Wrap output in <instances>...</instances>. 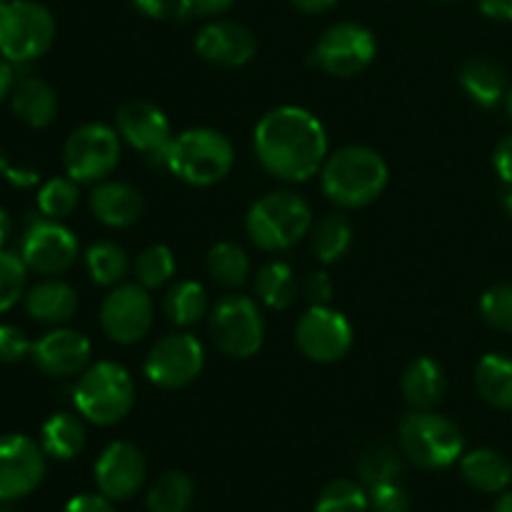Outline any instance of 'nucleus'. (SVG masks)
Instances as JSON below:
<instances>
[{"label":"nucleus","instance_id":"obj_37","mask_svg":"<svg viewBox=\"0 0 512 512\" xmlns=\"http://www.w3.org/2000/svg\"><path fill=\"white\" fill-rule=\"evenodd\" d=\"M28 283V265L20 255L0 250V313L13 308L25 295Z\"/></svg>","mask_w":512,"mask_h":512},{"label":"nucleus","instance_id":"obj_27","mask_svg":"<svg viewBox=\"0 0 512 512\" xmlns=\"http://www.w3.org/2000/svg\"><path fill=\"white\" fill-rule=\"evenodd\" d=\"M40 445L50 458L73 460L85 448L83 420L70 413H55L40 430Z\"/></svg>","mask_w":512,"mask_h":512},{"label":"nucleus","instance_id":"obj_12","mask_svg":"<svg viewBox=\"0 0 512 512\" xmlns=\"http://www.w3.org/2000/svg\"><path fill=\"white\" fill-rule=\"evenodd\" d=\"M295 343L313 363H338L353 348V325L340 310L313 305L298 320Z\"/></svg>","mask_w":512,"mask_h":512},{"label":"nucleus","instance_id":"obj_38","mask_svg":"<svg viewBox=\"0 0 512 512\" xmlns=\"http://www.w3.org/2000/svg\"><path fill=\"white\" fill-rule=\"evenodd\" d=\"M358 468L365 483L378 485L388 483V480H398L403 465H400V455L390 445H373L363 453Z\"/></svg>","mask_w":512,"mask_h":512},{"label":"nucleus","instance_id":"obj_26","mask_svg":"<svg viewBox=\"0 0 512 512\" xmlns=\"http://www.w3.org/2000/svg\"><path fill=\"white\" fill-rule=\"evenodd\" d=\"M475 388L493 408L512 410V358L500 353L485 355L475 368Z\"/></svg>","mask_w":512,"mask_h":512},{"label":"nucleus","instance_id":"obj_19","mask_svg":"<svg viewBox=\"0 0 512 512\" xmlns=\"http://www.w3.org/2000/svg\"><path fill=\"white\" fill-rule=\"evenodd\" d=\"M195 50L200 58L220 68H240L253 60L258 43L245 25L235 20H213L195 38Z\"/></svg>","mask_w":512,"mask_h":512},{"label":"nucleus","instance_id":"obj_1","mask_svg":"<svg viewBox=\"0 0 512 512\" xmlns=\"http://www.w3.org/2000/svg\"><path fill=\"white\" fill-rule=\"evenodd\" d=\"M255 155L270 175L300 183L313 178L328 160V133L310 110L280 105L255 128Z\"/></svg>","mask_w":512,"mask_h":512},{"label":"nucleus","instance_id":"obj_5","mask_svg":"<svg viewBox=\"0 0 512 512\" xmlns=\"http://www.w3.org/2000/svg\"><path fill=\"white\" fill-rule=\"evenodd\" d=\"M73 403L88 423L108 428L130 413L135 403V383L123 365L103 360L80 373Z\"/></svg>","mask_w":512,"mask_h":512},{"label":"nucleus","instance_id":"obj_47","mask_svg":"<svg viewBox=\"0 0 512 512\" xmlns=\"http://www.w3.org/2000/svg\"><path fill=\"white\" fill-rule=\"evenodd\" d=\"M478 5L488 18L512 23V0H478Z\"/></svg>","mask_w":512,"mask_h":512},{"label":"nucleus","instance_id":"obj_41","mask_svg":"<svg viewBox=\"0 0 512 512\" xmlns=\"http://www.w3.org/2000/svg\"><path fill=\"white\" fill-rule=\"evenodd\" d=\"M33 353V343L18 325H0V363H20Z\"/></svg>","mask_w":512,"mask_h":512},{"label":"nucleus","instance_id":"obj_46","mask_svg":"<svg viewBox=\"0 0 512 512\" xmlns=\"http://www.w3.org/2000/svg\"><path fill=\"white\" fill-rule=\"evenodd\" d=\"M493 163L498 175L503 178V183H508L512 188V135H505V138L500 140L498 148H495Z\"/></svg>","mask_w":512,"mask_h":512},{"label":"nucleus","instance_id":"obj_15","mask_svg":"<svg viewBox=\"0 0 512 512\" xmlns=\"http://www.w3.org/2000/svg\"><path fill=\"white\" fill-rule=\"evenodd\" d=\"M45 478V450L28 435L0 438V500L13 503L33 493Z\"/></svg>","mask_w":512,"mask_h":512},{"label":"nucleus","instance_id":"obj_52","mask_svg":"<svg viewBox=\"0 0 512 512\" xmlns=\"http://www.w3.org/2000/svg\"><path fill=\"white\" fill-rule=\"evenodd\" d=\"M505 210H508V215L512 218V188L508 190V195H505Z\"/></svg>","mask_w":512,"mask_h":512},{"label":"nucleus","instance_id":"obj_20","mask_svg":"<svg viewBox=\"0 0 512 512\" xmlns=\"http://www.w3.org/2000/svg\"><path fill=\"white\" fill-rule=\"evenodd\" d=\"M90 210L108 228H130L143 215V195L120 180H103L90 193Z\"/></svg>","mask_w":512,"mask_h":512},{"label":"nucleus","instance_id":"obj_23","mask_svg":"<svg viewBox=\"0 0 512 512\" xmlns=\"http://www.w3.org/2000/svg\"><path fill=\"white\" fill-rule=\"evenodd\" d=\"M460 473H463L465 483L480 493H505L512 483L510 460L490 448H480L463 455Z\"/></svg>","mask_w":512,"mask_h":512},{"label":"nucleus","instance_id":"obj_8","mask_svg":"<svg viewBox=\"0 0 512 512\" xmlns=\"http://www.w3.org/2000/svg\"><path fill=\"white\" fill-rule=\"evenodd\" d=\"M210 338L228 358H253L265 340V323L255 300L228 295L210 313Z\"/></svg>","mask_w":512,"mask_h":512},{"label":"nucleus","instance_id":"obj_7","mask_svg":"<svg viewBox=\"0 0 512 512\" xmlns=\"http://www.w3.org/2000/svg\"><path fill=\"white\" fill-rule=\"evenodd\" d=\"M55 40V20L45 5L35 0H8L0 8V55L10 63L25 65L50 50Z\"/></svg>","mask_w":512,"mask_h":512},{"label":"nucleus","instance_id":"obj_24","mask_svg":"<svg viewBox=\"0 0 512 512\" xmlns=\"http://www.w3.org/2000/svg\"><path fill=\"white\" fill-rule=\"evenodd\" d=\"M400 388L410 408L433 410L443 400L448 383H445L443 368L433 358H418L405 368Z\"/></svg>","mask_w":512,"mask_h":512},{"label":"nucleus","instance_id":"obj_6","mask_svg":"<svg viewBox=\"0 0 512 512\" xmlns=\"http://www.w3.org/2000/svg\"><path fill=\"white\" fill-rule=\"evenodd\" d=\"M463 445L458 425L433 410H415L400 423V450L418 468H450L463 455Z\"/></svg>","mask_w":512,"mask_h":512},{"label":"nucleus","instance_id":"obj_39","mask_svg":"<svg viewBox=\"0 0 512 512\" xmlns=\"http://www.w3.org/2000/svg\"><path fill=\"white\" fill-rule=\"evenodd\" d=\"M480 313L490 328L512 333V283L493 285L480 298Z\"/></svg>","mask_w":512,"mask_h":512},{"label":"nucleus","instance_id":"obj_25","mask_svg":"<svg viewBox=\"0 0 512 512\" xmlns=\"http://www.w3.org/2000/svg\"><path fill=\"white\" fill-rule=\"evenodd\" d=\"M460 85L483 108H495L508 95L505 70L490 58H470L460 68Z\"/></svg>","mask_w":512,"mask_h":512},{"label":"nucleus","instance_id":"obj_21","mask_svg":"<svg viewBox=\"0 0 512 512\" xmlns=\"http://www.w3.org/2000/svg\"><path fill=\"white\" fill-rule=\"evenodd\" d=\"M10 105H13L18 120H23L30 128H45L58 115V95H55L53 85L35 75H25L15 83L13 93H10Z\"/></svg>","mask_w":512,"mask_h":512},{"label":"nucleus","instance_id":"obj_14","mask_svg":"<svg viewBox=\"0 0 512 512\" xmlns=\"http://www.w3.org/2000/svg\"><path fill=\"white\" fill-rule=\"evenodd\" d=\"M20 258L28 270L40 275H60L78 258V238L60 220L35 218L20 243Z\"/></svg>","mask_w":512,"mask_h":512},{"label":"nucleus","instance_id":"obj_42","mask_svg":"<svg viewBox=\"0 0 512 512\" xmlns=\"http://www.w3.org/2000/svg\"><path fill=\"white\" fill-rule=\"evenodd\" d=\"M235 0H180L178 15L180 18H210V15H220L225 10L233 8Z\"/></svg>","mask_w":512,"mask_h":512},{"label":"nucleus","instance_id":"obj_2","mask_svg":"<svg viewBox=\"0 0 512 512\" xmlns=\"http://www.w3.org/2000/svg\"><path fill=\"white\" fill-rule=\"evenodd\" d=\"M320 183L328 200L340 208H365L383 195L388 163L368 145H345L328 155L320 168Z\"/></svg>","mask_w":512,"mask_h":512},{"label":"nucleus","instance_id":"obj_4","mask_svg":"<svg viewBox=\"0 0 512 512\" xmlns=\"http://www.w3.org/2000/svg\"><path fill=\"white\" fill-rule=\"evenodd\" d=\"M313 228V210L300 195L280 190L253 203L245 218V233L255 248L280 253L298 245Z\"/></svg>","mask_w":512,"mask_h":512},{"label":"nucleus","instance_id":"obj_53","mask_svg":"<svg viewBox=\"0 0 512 512\" xmlns=\"http://www.w3.org/2000/svg\"><path fill=\"white\" fill-rule=\"evenodd\" d=\"M505 100H508V113H510V118H512V88L508 90V95H505Z\"/></svg>","mask_w":512,"mask_h":512},{"label":"nucleus","instance_id":"obj_49","mask_svg":"<svg viewBox=\"0 0 512 512\" xmlns=\"http://www.w3.org/2000/svg\"><path fill=\"white\" fill-rule=\"evenodd\" d=\"M335 3H338V0H290L293 8H298L300 13H308V15L325 13V10L333 8Z\"/></svg>","mask_w":512,"mask_h":512},{"label":"nucleus","instance_id":"obj_48","mask_svg":"<svg viewBox=\"0 0 512 512\" xmlns=\"http://www.w3.org/2000/svg\"><path fill=\"white\" fill-rule=\"evenodd\" d=\"M15 88V63L0 55V103L13 93Z\"/></svg>","mask_w":512,"mask_h":512},{"label":"nucleus","instance_id":"obj_33","mask_svg":"<svg viewBox=\"0 0 512 512\" xmlns=\"http://www.w3.org/2000/svg\"><path fill=\"white\" fill-rule=\"evenodd\" d=\"M85 268H88L90 278L98 285H118L128 273V255L113 240H100L93 243L85 253Z\"/></svg>","mask_w":512,"mask_h":512},{"label":"nucleus","instance_id":"obj_9","mask_svg":"<svg viewBox=\"0 0 512 512\" xmlns=\"http://www.w3.org/2000/svg\"><path fill=\"white\" fill-rule=\"evenodd\" d=\"M63 163L75 183H100L120 163V133L103 123H85L70 133Z\"/></svg>","mask_w":512,"mask_h":512},{"label":"nucleus","instance_id":"obj_28","mask_svg":"<svg viewBox=\"0 0 512 512\" xmlns=\"http://www.w3.org/2000/svg\"><path fill=\"white\" fill-rule=\"evenodd\" d=\"M163 310L170 323L190 328V325L200 323L203 315L208 313V295L198 280H180L165 293Z\"/></svg>","mask_w":512,"mask_h":512},{"label":"nucleus","instance_id":"obj_17","mask_svg":"<svg viewBox=\"0 0 512 512\" xmlns=\"http://www.w3.org/2000/svg\"><path fill=\"white\" fill-rule=\"evenodd\" d=\"M148 465L133 443L115 440L100 453L95 463V483L108 500H130L143 488Z\"/></svg>","mask_w":512,"mask_h":512},{"label":"nucleus","instance_id":"obj_36","mask_svg":"<svg viewBox=\"0 0 512 512\" xmlns=\"http://www.w3.org/2000/svg\"><path fill=\"white\" fill-rule=\"evenodd\" d=\"M78 183L73 178H50L38 193V208L45 218L63 220L78 208Z\"/></svg>","mask_w":512,"mask_h":512},{"label":"nucleus","instance_id":"obj_22","mask_svg":"<svg viewBox=\"0 0 512 512\" xmlns=\"http://www.w3.org/2000/svg\"><path fill=\"white\" fill-rule=\"evenodd\" d=\"M25 310L33 320L45 325L68 323L78 310V293L63 280H43L25 295Z\"/></svg>","mask_w":512,"mask_h":512},{"label":"nucleus","instance_id":"obj_29","mask_svg":"<svg viewBox=\"0 0 512 512\" xmlns=\"http://www.w3.org/2000/svg\"><path fill=\"white\" fill-rule=\"evenodd\" d=\"M255 293L263 305L270 310H285L298 298V280H295L293 268L283 260L268 263L260 268L258 280H255Z\"/></svg>","mask_w":512,"mask_h":512},{"label":"nucleus","instance_id":"obj_35","mask_svg":"<svg viewBox=\"0 0 512 512\" xmlns=\"http://www.w3.org/2000/svg\"><path fill=\"white\" fill-rule=\"evenodd\" d=\"M175 275V255L168 245H150L135 260V278L143 288H163Z\"/></svg>","mask_w":512,"mask_h":512},{"label":"nucleus","instance_id":"obj_40","mask_svg":"<svg viewBox=\"0 0 512 512\" xmlns=\"http://www.w3.org/2000/svg\"><path fill=\"white\" fill-rule=\"evenodd\" d=\"M368 498H370V508H373V512H408L410 510V495L398 480L370 485Z\"/></svg>","mask_w":512,"mask_h":512},{"label":"nucleus","instance_id":"obj_50","mask_svg":"<svg viewBox=\"0 0 512 512\" xmlns=\"http://www.w3.org/2000/svg\"><path fill=\"white\" fill-rule=\"evenodd\" d=\"M10 230H13V223H10V215L5 213L3 208H0V250H3V245L8 243Z\"/></svg>","mask_w":512,"mask_h":512},{"label":"nucleus","instance_id":"obj_51","mask_svg":"<svg viewBox=\"0 0 512 512\" xmlns=\"http://www.w3.org/2000/svg\"><path fill=\"white\" fill-rule=\"evenodd\" d=\"M493 512H512V490H505V493L500 495L498 505H495Z\"/></svg>","mask_w":512,"mask_h":512},{"label":"nucleus","instance_id":"obj_18","mask_svg":"<svg viewBox=\"0 0 512 512\" xmlns=\"http://www.w3.org/2000/svg\"><path fill=\"white\" fill-rule=\"evenodd\" d=\"M90 353H93V348L83 333L58 328L50 330L33 345L30 358L40 373L50 375V378H70V375H78L88 368Z\"/></svg>","mask_w":512,"mask_h":512},{"label":"nucleus","instance_id":"obj_54","mask_svg":"<svg viewBox=\"0 0 512 512\" xmlns=\"http://www.w3.org/2000/svg\"><path fill=\"white\" fill-rule=\"evenodd\" d=\"M435 3H453V0H435Z\"/></svg>","mask_w":512,"mask_h":512},{"label":"nucleus","instance_id":"obj_45","mask_svg":"<svg viewBox=\"0 0 512 512\" xmlns=\"http://www.w3.org/2000/svg\"><path fill=\"white\" fill-rule=\"evenodd\" d=\"M65 512H118L105 495H78L65 505Z\"/></svg>","mask_w":512,"mask_h":512},{"label":"nucleus","instance_id":"obj_11","mask_svg":"<svg viewBox=\"0 0 512 512\" xmlns=\"http://www.w3.org/2000/svg\"><path fill=\"white\" fill-rule=\"evenodd\" d=\"M205 350L195 335L173 333L160 338L145 358V375L163 390L188 388L203 373Z\"/></svg>","mask_w":512,"mask_h":512},{"label":"nucleus","instance_id":"obj_10","mask_svg":"<svg viewBox=\"0 0 512 512\" xmlns=\"http://www.w3.org/2000/svg\"><path fill=\"white\" fill-rule=\"evenodd\" d=\"M378 53L375 35L360 23L330 25L315 45L313 60L320 70L335 78H353L373 63Z\"/></svg>","mask_w":512,"mask_h":512},{"label":"nucleus","instance_id":"obj_55","mask_svg":"<svg viewBox=\"0 0 512 512\" xmlns=\"http://www.w3.org/2000/svg\"><path fill=\"white\" fill-rule=\"evenodd\" d=\"M5 3H8V0H0V8H3V5H5Z\"/></svg>","mask_w":512,"mask_h":512},{"label":"nucleus","instance_id":"obj_43","mask_svg":"<svg viewBox=\"0 0 512 512\" xmlns=\"http://www.w3.org/2000/svg\"><path fill=\"white\" fill-rule=\"evenodd\" d=\"M303 295L310 305H328L333 300V280L328 273H313L305 278Z\"/></svg>","mask_w":512,"mask_h":512},{"label":"nucleus","instance_id":"obj_3","mask_svg":"<svg viewBox=\"0 0 512 512\" xmlns=\"http://www.w3.org/2000/svg\"><path fill=\"white\" fill-rule=\"evenodd\" d=\"M235 148L228 135L213 128H193L173 138L163 168L190 185H215L233 170Z\"/></svg>","mask_w":512,"mask_h":512},{"label":"nucleus","instance_id":"obj_31","mask_svg":"<svg viewBox=\"0 0 512 512\" xmlns=\"http://www.w3.org/2000/svg\"><path fill=\"white\" fill-rule=\"evenodd\" d=\"M210 278L225 288H238L248 280L250 275V258L240 245L235 243H218L208 250L205 258Z\"/></svg>","mask_w":512,"mask_h":512},{"label":"nucleus","instance_id":"obj_13","mask_svg":"<svg viewBox=\"0 0 512 512\" xmlns=\"http://www.w3.org/2000/svg\"><path fill=\"white\" fill-rule=\"evenodd\" d=\"M155 305L148 288L140 283L118 285L110 290L100 308V325L105 335L120 345L140 343L153 328Z\"/></svg>","mask_w":512,"mask_h":512},{"label":"nucleus","instance_id":"obj_32","mask_svg":"<svg viewBox=\"0 0 512 512\" xmlns=\"http://www.w3.org/2000/svg\"><path fill=\"white\" fill-rule=\"evenodd\" d=\"M353 245V225L345 215H328L313 230V250L320 263H338Z\"/></svg>","mask_w":512,"mask_h":512},{"label":"nucleus","instance_id":"obj_44","mask_svg":"<svg viewBox=\"0 0 512 512\" xmlns=\"http://www.w3.org/2000/svg\"><path fill=\"white\" fill-rule=\"evenodd\" d=\"M130 5H133L140 15H145V18L165 20L178 15L180 0H130Z\"/></svg>","mask_w":512,"mask_h":512},{"label":"nucleus","instance_id":"obj_30","mask_svg":"<svg viewBox=\"0 0 512 512\" xmlns=\"http://www.w3.org/2000/svg\"><path fill=\"white\" fill-rule=\"evenodd\" d=\"M195 485L180 470H168L160 475L148 490V512H188L193 505Z\"/></svg>","mask_w":512,"mask_h":512},{"label":"nucleus","instance_id":"obj_16","mask_svg":"<svg viewBox=\"0 0 512 512\" xmlns=\"http://www.w3.org/2000/svg\"><path fill=\"white\" fill-rule=\"evenodd\" d=\"M118 133L130 148L140 150L145 158L160 165L173 143V128H170L168 115L148 100H133L118 110Z\"/></svg>","mask_w":512,"mask_h":512},{"label":"nucleus","instance_id":"obj_34","mask_svg":"<svg viewBox=\"0 0 512 512\" xmlns=\"http://www.w3.org/2000/svg\"><path fill=\"white\" fill-rule=\"evenodd\" d=\"M368 490L355 480H333L323 488L315 503V512H368Z\"/></svg>","mask_w":512,"mask_h":512}]
</instances>
